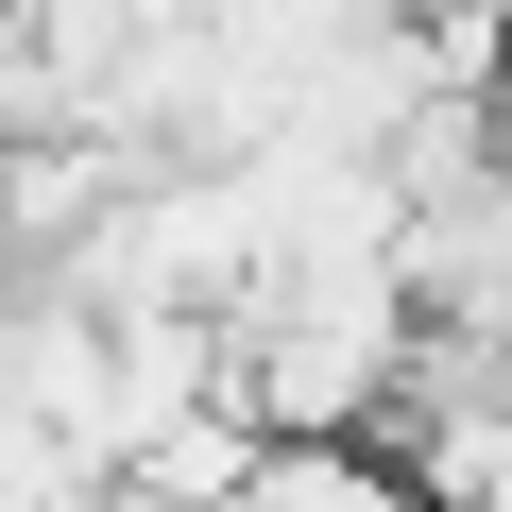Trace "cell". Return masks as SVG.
Returning a JSON list of instances; mask_svg holds the SVG:
<instances>
[{
	"instance_id": "cell-1",
	"label": "cell",
	"mask_w": 512,
	"mask_h": 512,
	"mask_svg": "<svg viewBox=\"0 0 512 512\" xmlns=\"http://www.w3.org/2000/svg\"><path fill=\"white\" fill-rule=\"evenodd\" d=\"M222 512H427V495H410V461H376V444H256Z\"/></svg>"
}]
</instances>
